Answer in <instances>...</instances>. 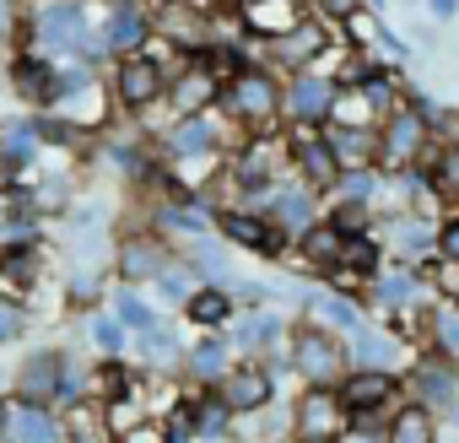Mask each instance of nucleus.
<instances>
[{
	"label": "nucleus",
	"mask_w": 459,
	"mask_h": 443,
	"mask_svg": "<svg viewBox=\"0 0 459 443\" xmlns=\"http://www.w3.org/2000/svg\"><path fill=\"white\" fill-rule=\"evenodd\" d=\"M427 6H432V17H454V12H459V0H427Z\"/></svg>",
	"instance_id": "46"
},
{
	"label": "nucleus",
	"mask_w": 459,
	"mask_h": 443,
	"mask_svg": "<svg viewBox=\"0 0 459 443\" xmlns=\"http://www.w3.org/2000/svg\"><path fill=\"white\" fill-rule=\"evenodd\" d=\"M298 157H303V173H308L314 184H330V178H335V152H330L325 141L298 135Z\"/></svg>",
	"instance_id": "11"
},
{
	"label": "nucleus",
	"mask_w": 459,
	"mask_h": 443,
	"mask_svg": "<svg viewBox=\"0 0 459 443\" xmlns=\"http://www.w3.org/2000/svg\"><path fill=\"white\" fill-rule=\"evenodd\" d=\"M141 39H146V22H141L135 12H125V6H119V12L108 17V39H103V44H114V49H135Z\"/></svg>",
	"instance_id": "18"
},
{
	"label": "nucleus",
	"mask_w": 459,
	"mask_h": 443,
	"mask_svg": "<svg viewBox=\"0 0 459 443\" xmlns=\"http://www.w3.org/2000/svg\"><path fill=\"white\" fill-rule=\"evenodd\" d=\"M362 98H368V109H389L394 103V82L389 76H368L362 82Z\"/></svg>",
	"instance_id": "25"
},
{
	"label": "nucleus",
	"mask_w": 459,
	"mask_h": 443,
	"mask_svg": "<svg viewBox=\"0 0 459 443\" xmlns=\"http://www.w3.org/2000/svg\"><path fill=\"white\" fill-rule=\"evenodd\" d=\"M227 233H233L244 249H276V233L265 228V222H255V216H238V211L227 216Z\"/></svg>",
	"instance_id": "17"
},
{
	"label": "nucleus",
	"mask_w": 459,
	"mask_h": 443,
	"mask_svg": "<svg viewBox=\"0 0 459 443\" xmlns=\"http://www.w3.org/2000/svg\"><path fill=\"white\" fill-rule=\"evenodd\" d=\"M265 335H276V319H249L244 325V346H265Z\"/></svg>",
	"instance_id": "35"
},
{
	"label": "nucleus",
	"mask_w": 459,
	"mask_h": 443,
	"mask_svg": "<svg viewBox=\"0 0 459 443\" xmlns=\"http://www.w3.org/2000/svg\"><path fill=\"white\" fill-rule=\"evenodd\" d=\"M92 335H98V346H103V352H119V346H125V341H119V325H108V319H98V330H92Z\"/></svg>",
	"instance_id": "38"
},
{
	"label": "nucleus",
	"mask_w": 459,
	"mask_h": 443,
	"mask_svg": "<svg viewBox=\"0 0 459 443\" xmlns=\"http://www.w3.org/2000/svg\"><path fill=\"white\" fill-rule=\"evenodd\" d=\"M6 427H12V411H6V405H0V432H6Z\"/></svg>",
	"instance_id": "49"
},
{
	"label": "nucleus",
	"mask_w": 459,
	"mask_h": 443,
	"mask_svg": "<svg viewBox=\"0 0 459 443\" xmlns=\"http://www.w3.org/2000/svg\"><path fill=\"white\" fill-rule=\"evenodd\" d=\"M400 239H405V244H411V249H421V244H427V228H405V233H400Z\"/></svg>",
	"instance_id": "48"
},
{
	"label": "nucleus",
	"mask_w": 459,
	"mask_h": 443,
	"mask_svg": "<svg viewBox=\"0 0 459 443\" xmlns=\"http://www.w3.org/2000/svg\"><path fill=\"white\" fill-rule=\"evenodd\" d=\"M432 330H437L443 352H454V357H459V314H437V319H432Z\"/></svg>",
	"instance_id": "30"
},
{
	"label": "nucleus",
	"mask_w": 459,
	"mask_h": 443,
	"mask_svg": "<svg viewBox=\"0 0 459 443\" xmlns=\"http://www.w3.org/2000/svg\"><path fill=\"white\" fill-rule=\"evenodd\" d=\"M227 427V405H216V400H205L200 405V416H195V432H205V438H216Z\"/></svg>",
	"instance_id": "27"
},
{
	"label": "nucleus",
	"mask_w": 459,
	"mask_h": 443,
	"mask_svg": "<svg viewBox=\"0 0 459 443\" xmlns=\"http://www.w3.org/2000/svg\"><path fill=\"white\" fill-rule=\"evenodd\" d=\"M17 82H22L28 98H60V76H55L49 65H33V60H28V65L17 71Z\"/></svg>",
	"instance_id": "21"
},
{
	"label": "nucleus",
	"mask_w": 459,
	"mask_h": 443,
	"mask_svg": "<svg viewBox=\"0 0 459 443\" xmlns=\"http://www.w3.org/2000/svg\"><path fill=\"white\" fill-rule=\"evenodd\" d=\"M314 308L330 319V325H341V330H362V319H357V308L351 303H341V298H314Z\"/></svg>",
	"instance_id": "23"
},
{
	"label": "nucleus",
	"mask_w": 459,
	"mask_h": 443,
	"mask_svg": "<svg viewBox=\"0 0 459 443\" xmlns=\"http://www.w3.org/2000/svg\"><path fill=\"white\" fill-rule=\"evenodd\" d=\"M357 357H362V362H389V357H394V341H384V335H357Z\"/></svg>",
	"instance_id": "26"
},
{
	"label": "nucleus",
	"mask_w": 459,
	"mask_h": 443,
	"mask_svg": "<svg viewBox=\"0 0 459 443\" xmlns=\"http://www.w3.org/2000/svg\"><path fill=\"white\" fill-rule=\"evenodd\" d=\"M162 22H168V33H184L178 44H195V33H200V28H195V17H189L184 6H168V17H162Z\"/></svg>",
	"instance_id": "29"
},
{
	"label": "nucleus",
	"mask_w": 459,
	"mask_h": 443,
	"mask_svg": "<svg viewBox=\"0 0 459 443\" xmlns=\"http://www.w3.org/2000/svg\"><path fill=\"white\" fill-rule=\"evenodd\" d=\"M271 400V378L265 373H233L221 384V405L227 411H260Z\"/></svg>",
	"instance_id": "5"
},
{
	"label": "nucleus",
	"mask_w": 459,
	"mask_h": 443,
	"mask_svg": "<svg viewBox=\"0 0 459 443\" xmlns=\"http://www.w3.org/2000/svg\"><path fill=\"white\" fill-rule=\"evenodd\" d=\"M341 421H346V411H341V395L330 384H314L298 400V432H303V443H330L341 432Z\"/></svg>",
	"instance_id": "1"
},
{
	"label": "nucleus",
	"mask_w": 459,
	"mask_h": 443,
	"mask_svg": "<svg viewBox=\"0 0 459 443\" xmlns=\"http://www.w3.org/2000/svg\"><path fill=\"white\" fill-rule=\"evenodd\" d=\"M49 395H60V362H55V357L28 362V373H22V400H28V405H44Z\"/></svg>",
	"instance_id": "9"
},
{
	"label": "nucleus",
	"mask_w": 459,
	"mask_h": 443,
	"mask_svg": "<svg viewBox=\"0 0 459 443\" xmlns=\"http://www.w3.org/2000/svg\"><path fill=\"white\" fill-rule=\"evenodd\" d=\"M221 368H227V346H221V341H205V346L195 352V373L211 378V373H221Z\"/></svg>",
	"instance_id": "24"
},
{
	"label": "nucleus",
	"mask_w": 459,
	"mask_h": 443,
	"mask_svg": "<svg viewBox=\"0 0 459 443\" xmlns=\"http://www.w3.org/2000/svg\"><path fill=\"white\" fill-rule=\"evenodd\" d=\"M335 228H341V233H357V228H362V205H341Z\"/></svg>",
	"instance_id": "40"
},
{
	"label": "nucleus",
	"mask_w": 459,
	"mask_h": 443,
	"mask_svg": "<svg viewBox=\"0 0 459 443\" xmlns=\"http://www.w3.org/2000/svg\"><path fill=\"white\" fill-rule=\"evenodd\" d=\"M389 443H432V416H427L421 405L400 411V416H394V427H389Z\"/></svg>",
	"instance_id": "15"
},
{
	"label": "nucleus",
	"mask_w": 459,
	"mask_h": 443,
	"mask_svg": "<svg viewBox=\"0 0 459 443\" xmlns=\"http://www.w3.org/2000/svg\"><path fill=\"white\" fill-rule=\"evenodd\" d=\"M281 216L292 222V228H303L308 222V195H281Z\"/></svg>",
	"instance_id": "34"
},
{
	"label": "nucleus",
	"mask_w": 459,
	"mask_h": 443,
	"mask_svg": "<svg viewBox=\"0 0 459 443\" xmlns=\"http://www.w3.org/2000/svg\"><path fill=\"white\" fill-rule=\"evenodd\" d=\"M454 411H459V400H454Z\"/></svg>",
	"instance_id": "51"
},
{
	"label": "nucleus",
	"mask_w": 459,
	"mask_h": 443,
	"mask_svg": "<svg viewBox=\"0 0 459 443\" xmlns=\"http://www.w3.org/2000/svg\"><path fill=\"white\" fill-rule=\"evenodd\" d=\"M437 249L459 265V222H448V228H443V239H437Z\"/></svg>",
	"instance_id": "39"
},
{
	"label": "nucleus",
	"mask_w": 459,
	"mask_h": 443,
	"mask_svg": "<svg viewBox=\"0 0 459 443\" xmlns=\"http://www.w3.org/2000/svg\"><path fill=\"white\" fill-rule=\"evenodd\" d=\"M341 255H346V260H351V265H362V271H373V260H378V249H373V244H368V239H351V244H346V249H341Z\"/></svg>",
	"instance_id": "32"
},
{
	"label": "nucleus",
	"mask_w": 459,
	"mask_h": 443,
	"mask_svg": "<svg viewBox=\"0 0 459 443\" xmlns=\"http://www.w3.org/2000/svg\"><path fill=\"white\" fill-rule=\"evenodd\" d=\"M287 103H292L298 119H319V114L330 109V87H325L319 76H303V82H292V98H287Z\"/></svg>",
	"instance_id": "10"
},
{
	"label": "nucleus",
	"mask_w": 459,
	"mask_h": 443,
	"mask_svg": "<svg viewBox=\"0 0 459 443\" xmlns=\"http://www.w3.org/2000/svg\"><path fill=\"white\" fill-rule=\"evenodd\" d=\"M119 319H125V325H135V330H152V308H146V303H135V298H119Z\"/></svg>",
	"instance_id": "31"
},
{
	"label": "nucleus",
	"mask_w": 459,
	"mask_h": 443,
	"mask_svg": "<svg viewBox=\"0 0 459 443\" xmlns=\"http://www.w3.org/2000/svg\"><path fill=\"white\" fill-rule=\"evenodd\" d=\"M0 28H6V6H0Z\"/></svg>",
	"instance_id": "50"
},
{
	"label": "nucleus",
	"mask_w": 459,
	"mask_h": 443,
	"mask_svg": "<svg viewBox=\"0 0 459 443\" xmlns=\"http://www.w3.org/2000/svg\"><path fill=\"white\" fill-rule=\"evenodd\" d=\"M162 292H168V298H184V292H189V282H184V276H178V271H173V276H168V271H162Z\"/></svg>",
	"instance_id": "41"
},
{
	"label": "nucleus",
	"mask_w": 459,
	"mask_h": 443,
	"mask_svg": "<svg viewBox=\"0 0 459 443\" xmlns=\"http://www.w3.org/2000/svg\"><path fill=\"white\" fill-rule=\"evenodd\" d=\"M330 443H335V438H330Z\"/></svg>",
	"instance_id": "54"
},
{
	"label": "nucleus",
	"mask_w": 459,
	"mask_h": 443,
	"mask_svg": "<svg viewBox=\"0 0 459 443\" xmlns=\"http://www.w3.org/2000/svg\"><path fill=\"white\" fill-rule=\"evenodd\" d=\"M76 443H87V438H76Z\"/></svg>",
	"instance_id": "52"
},
{
	"label": "nucleus",
	"mask_w": 459,
	"mask_h": 443,
	"mask_svg": "<svg viewBox=\"0 0 459 443\" xmlns=\"http://www.w3.org/2000/svg\"><path fill=\"white\" fill-rule=\"evenodd\" d=\"M416 146H421V119L416 114H394L389 119V135H384V157L389 162H405Z\"/></svg>",
	"instance_id": "8"
},
{
	"label": "nucleus",
	"mask_w": 459,
	"mask_h": 443,
	"mask_svg": "<svg viewBox=\"0 0 459 443\" xmlns=\"http://www.w3.org/2000/svg\"><path fill=\"white\" fill-rule=\"evenodd\" d=\"M298 368H303L308 384H335V373H341V346H335L325 330H303V335H298Z\"/></svg>",
	"instance_id": "2"
},
{
	"label": "nucleus",
	"mask_w": 459,
	"mask_h": 443,
	"mask_svg": "<svg viewBox=\"0 0 459 443\" xmlns=\"http://www.w3.org/2000/svg\"><path fill=\"white\" fill-rule=\"evenodd\" d=\"M319 6H325L330 17H351V12H357V0H319Z\"/></svg>",
	"instance_id": "42"
},
{
	"label": "nucleus",
	"mask_w": 459,
	"mask_h": 443,
	"mask_svg": "<svg viewBox=\"0 0 459 443\" xmlns=\"http://www.w3.org/2000/svg\"><path fill=\"white\" fill-rule=\"evenodd\" d=\"M249 22L265 28V33H292L298 28V17H292L287 0H249Z\"/></svg>",
	"instance_id": "12"
},
{
	"label": "nucleus",
	"mask_w": 459,
	"mask_h": 443,
	"mask_svg": "<svg viewBox=\"0 0 459 443\" xmlns=\"http://www.w3.org/2000/svg\"><path fill=\"white\" fill-rule=\"evenodd\" d=\"M405 298H411V282H405V276H389V282L378 287V303H384V308H394V303H405Z\"/></svg>",
	"instance_id": "33"
},
{
	"label": "nucleus",
	"mask_w": 459,
	"mask_h": 443,
	"mask_svg": "<svg viewBox=\"0 0 459 443\" xmlns=\"http://www.w3.org/2000/svg\"><path fill=\"white\" fill-rule=\"evenodd\" d=\"M168 222H173V228H184V233H200V228H205V216H195V211H184V205L168 211Z\"/></svg>",
	"instance_id": "37"
},
{
	"label": "nucleus",
	"mask_w": 459,
	"mask_h": 443,
	"mask_svg": "<svg viewBox=\"0 0 459 443\" xmlns=\"http://www.w3.org/2000/svg\"><path fill=\"white\" fill-rule=\"evenodd\" d=\"M416 389H421V400H432V405H454V378H448V368H421L416 373Z\"/></svg>",
	"instance_id": "19"
},
{
	"label": "nucleus",
	"mask_w": 459,
	"mask_h": 443,
	"mask_svg": "<svg viewBox=\"0 0 459 443\" xmlns=\"http://www.w3.org/2000/svg\"><path fill=\"white\" fill-rule=\"evenodd\" d=\"M103 384H108V395H114V400L125 395V373H119V368H108V373H103Z\"/></svg>",
	"instance_id": "43"
},
{
	"label": "nucleus",
	"mask_w": 459,
	"mask_h": 443,
	"mask_svg": "<svg viewBox=\"0 0 459 443\" xmlns=\"http://www.w3.org/2000/svg\"><path fill=\"white\" fill-rule=\"evenodd\" d=\"M39 39H49L55 49H82L87 55V17H82V6H49L39 17Z\"/></svg>",
	"instance_id": "3"
},
{
	"label": "nucleus",
	"mask_w": 459,
	"mask_h": 443,
	"mask_svg": "<svg viewBox=\"0 0 459 443\" xmlns=\"http://www.w3.org/2000/svg\"><path fill=\"white\" fill-rule=\"evenodd\" d=\"M227 98H233V109H238L244 119H260V125H265V119H271V109H276V87H271L265 76H255V71H244Z\"/></svg>",
	"instance_id": "4"
},
{
	"label": "nucleus",
	"mask_w": 459,
	"mask_h": 443,
	"mask_svg": "<svg viewBox=\"0 0 459 443\" xmlns=\"http://www.w3.org/2000/svg\"><path fill=\"white\" fill-rule=\"evenodd\" d=\"M173 146H178V152H205V146H211V125H200V119H195V125H184Z\"/></svg>",
	"instance_id": "28"
},
{
	"label": "nucleus",
	"mask_w": 459,
	"mask_h": 443,
	"mask_svg": "<svg viewBox=\"0 0 459 443\" xmlns=\"http://www.w3.org/2000/svg\"><path fill=\"white\" fill-rule=\"evenodd\" d=\"M211 98H216V76L195 71V76H184V82H178L173 109H178V114H195V109H200V103H211Z\"/></svg>",
	"instance_id": "13"
},
{
	"label": "nucleus",
	"mask_w": 459,
	"mask_h": 443,
	"mask_svg": "<svg viewBox=\"0 0 459 443\" xmlns=\"http://www.w3.org/2000/svg\"><path fill=\"white\" fill-rule=\"evenodd\" d=\"M178 443H184V438H178Z\"/></svg>",
	"instance_id": "53"
},
{
	"label": "nucleus",
	"mask_w": 459,
	"mask_h": 443,
	"mask_svg": "<svg viewBox=\"0 0 459 443\" xmlns=\"http://www.w3.org/2000/svg\"><path fill=\"white\" fill-rule=\"evenodd\" d=\"M341 239H346L341 228H314V233H303V255H308L314 265H335V260H341V249H346Z\"/></svg>",
	"instance_id": "14"
},
{
	"label": "nucleus",
	"mask_w": 459,
	"mask_h": 443,
	"mask_svg": "<svg viewBox=\"0 0 459 443\" xmlns=\"http://www.w3.org/2000/svg\"><path fill=\"white\" fill-rule=\"evenodd\" d=\"M17 443H60V427H55V416H44L39 405H28V411L17 416Z\"/></svg>",
	"instance_id": "16"
},
{
	"label": "nucleus",
	"mask_w": 459,
	"mask_h": 443,
	"mask_svg": "<svg viewBox=\"0 0 459 443\" xmlns=\"http://www.w3.org/2000/svg\"><path fill=\"white\" fill-rule=\"evenodd\" d=\"M119 271H125L130 282H135V276H157V244H125Z\"/></svg>",
	"instance_id": "22"
},
{
	"label": "nucleus",
	"mask_w": 459,
	"mask_h": 443,
	"mask_svg": "<svg viewBox=\"0 0 459 443\" xmlns=\"http://www.w3.org/2000/svg\"><path fill=\"white\" fill-rule=\"evenodd\" d=\"M389 389H394V378H389V373H378V368H362V373H351V378H346L341 400H346L351 411H373L378 400H389Z\"/></svg>",
	"instance_id": "7"
},
{
	"label": "nucleus",
	"mask_w": 459,
	"mask_h": 443,
	"mask_svg": "<svg viewBox=\"0 0 459 443\" xmlns=\"http://www.w3.org/2000/svg\"><path fill=\"white\" fill-rule=\"evenodd\" d=\"M443 184H459V152L443 157Z\"/></svg>",
	"instance_id": "44"
},
{
	"label": "nucleus",
	"mask_w": 459,
	"mask_h": 443,
	"mask_svg": "<svg viewBox=\"0 0 459 443\" xmlns=\"http://www.w3.org/2000/svg\"><path fill=\"white\" fill-rule=\"evenodd\" d=\"M189 432H195V416H189V411H173V416H168V443H178V438H189Z\"/></svg>",
	"instance_id": "36"
},
{
	"label": "nucleus",
	"mask_w": 459,
	"mask_h": 443,
	"mask_svg": "<svg viewBox=\"0 0 459 443\" xmlns=\"http://www.w3.org/2000/svg\"><path fill=\"white\" fill-rule=\"evenodd\" d=\"M17 325H22L17 308H0V335H17Z\"/></svg>",
	"instance_id": "45"
},
{
	"label": "nucleus",
	"mask_w": 459,
	"mask_h": 443,
	"mask_svg": "<svg viewBox=\"0 0 459 443\" xmlns=\"http://www.w3.org/2000/svg\"><path fill=\"white\" fill-rule=\"evenodd\" d=\"M157 92H162L157 65H152V60H125V71H119V98H125L130 109H141V103H152Z\"/></svg>",
	"instance_id": "6"
},
{
	"label": "nucleus",
	"mask_w": 459,
	"mask_h": 443,
	"mask_svg": "<svg viewBox=\"0 0 459 443\" xmlns=\"http://www.w3.org/2000/svg\"><path fill=\"white\" fill-rule=\"evenodd\" d=\"M39 135H44V141H65V125H55V119H49V125H39Z\"/></svg>",
	"instance_id": "47"
},
{
	"label": "nucleus",
	"mask_w": 459,
	"mask_h": 443,
	"mask_svg": "<svg viewBox=\"0 0 459 443\" xmlns=\"http://www.w3.org/2000/svg\"><path fill=\"white\" fill-rule=\"evenodd\" d=\"M227 308H233V303H227L216 287H205V292H195V298H189V319H195V325H221V319H227Z\"/></svg>",
	"instance_id": "20"
}]
</instances>
